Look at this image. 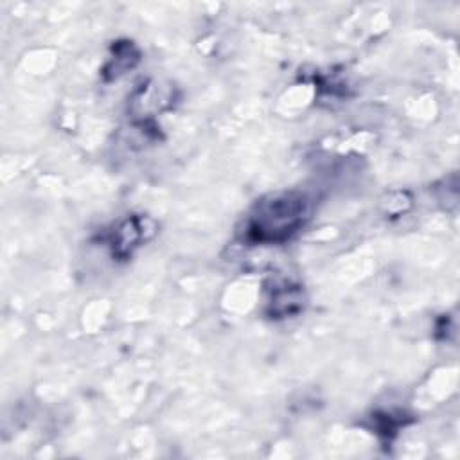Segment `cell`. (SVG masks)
I'll return each instance as SVG.
<instances>
[{
	"instance_id": "obj_2",
	"label": "cell",
	"mask_w": 460,
	"mask_h": 460,
	"mask_svg": "<svg viewBox=\"0 0 460 460\" xmlns=\"http://www.w3.org/2000/svg\"><path fill=\"white\" fill-rule=\"evenodd\" d=\"M153 226L147 217L128 216L113 226L110 244L113 257L128 259L135 248H138L147 237H151Z\"/></svg>"
},
{
	"instance_id": "obj_3",
	"label": "cell",
	"mask_w": 460,
	"mask_h": 460,
	"mask_svg": "<svg viewBox=\"0 0 460 460\" xmlns=\"http://www.w3.org/2000/svg\"><path fill=\"white\" fill-rule=\"evenodd\" d=\"M304 289L289 280H273L266 288V313L270 318H289L304 309Z\"/></svg>"
},
{
	"instance_id": "obj_4",
	"label": "cell",
	"mask_w": 460,
	"mask_h": 460,
	"mask_svg": "<svg viewBox=\"0 0 460 460\" xmlns=\"http://www.w3.org/2000/svg\"><path fill=\"white\" fill-rule=\"evenodd\" d=\"M140 59L138 50L131 41H117L113 45V54L106 66L102 68V75L106 81H113L131 70Z\"/></svg>"
},
{
	"instance_id": "obj_1",
	"label": "cell",
	"mask_w": 460,
	"mask_h": 460,
	"mask_svg": "<svg viewBox=\"0 0 460 460\" xmlns=\"http://www.w3.org/2000/svg\"><path fill=\"white\" fill-rule=\"evenodd\" d=\"M309 214L311 201L304 192L282 190L266 194L246 214L241 239L252 246L284 244L305 226Z\"/></svg>"
}]
</instances>
